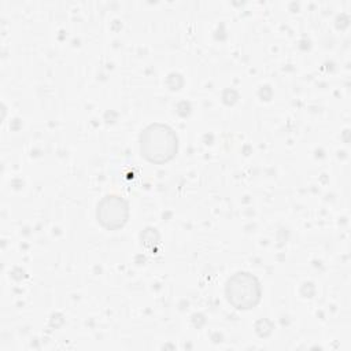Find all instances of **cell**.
Listing matches in <instances>:
<instances>
[{"label":"cell","instance_id":"7a4b0ae2","mask_svg":"<svg viewBox=\"0 0 351 351\" xmlns=\"http://www.w3.org/2000/svg\"><path fill=\"white\" fill-rule=\"evenodd\" d=\"M225 293L228 302L233 307L239 310H248L258 304L262 292L255 276L247 271H239L228 278Z\"/></svg>","mask_w":351,"mask_h":351},{"label":"cell","instance_id":"3957f363","mask_svg":"<svg viewBox=\"0 0 351 351\" xmlns=\"http://www.w3.org/2000/svg\"><path fill=\"white\" fill-rule=\"evenodd\" d=\"M97 221L110 230L122 228L129 217V206L119 196H104L97 204Z\"/></svg>","mask_w":351,"mask_h":351},{"label":"cell","instance_id":"6da1fadb","mask_svg":"<svg viewBox=\"0 0 351 351\" xmlns=\"http://www.w3.org/2000/svg\"><path fill=\"white\" fill-rule=\"evenodd\" d=\"M178 140L174 130L165 123H151L140 134V152L148 162L162 165L174 158Z\"/></svg>","mask_w":351,"mask_h":351}]
</instances>
